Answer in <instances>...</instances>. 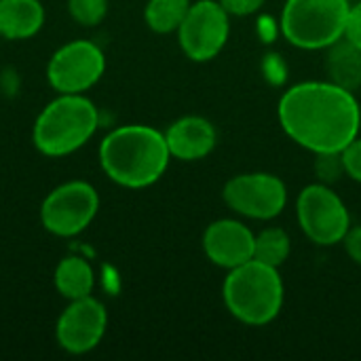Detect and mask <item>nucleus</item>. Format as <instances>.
<instances>
[{
    "mask_svg": "<svg viewBox=\"0 0 361 361\" xmlns=\"http://www.w3.org/2000/svg\"><path fill=\"white\" fill-rule=\"evenodd\" d=\"M277 114L283 131L313 154L343 152L360 135L357 97L330 80L290 87L279 99Z\"/></svg>",
    "mask_w": 361,
    "mask_h": 361,
    "instance_id": "obj_1",
    "label": "nucleus"
},
{
    "mask_svg": "<svg viewBox=\"0 0 361 361\" xmlns=\"http://www.w3.org/2000/svg\"><path fill=\"white\" fill-rule=\"evenodd\" d=\"M171 152L165 133L148 125H123L99 144L104 173L123 188H146L167 171Z\"/></svg>",
    "mask_w": 361,
    "mask_h": 361,
    "instance_id": "obj_2",
    "label": "nucleus"
},
{
    "mask_svg": "<svg viewBox=\"0 0 361 361\" xmlns=\"http://www.w3.org/2000/svg\"><path fill=\"white\" fill-rule=\"evenodd\" d=\"M99 127L97 106L82 93H59L32 127V142L44 157H68L82 148Z\"/></svg>",
    "mask_w": 361,
    "mask_h": 361,
    "instance_id": "obj_3",
    "label": "nucleus"
},
{
    "mask_svg": "<svg viewBox=\"0 0 361 361\" xmlns=\"http://www.w3.org/2000/svg\"><path fill=\"white\" fill-rule=\"evenodd\" d=\"M283 281L279 269L250 260L233 271L222 288L228 313L245 326L271 324L283 307Z\"/></svg>",
    "mask_w": 361,
    "mask_h": 361,
    "instance_id": "obj_4",
    "label": "nucleus"
},
{
    "mask_svg": "<svg viewBox=\"0 0 361 361\" xmlns=\"http://www.w3.org/2000/svg\"><path fill=\"white\" fill-rule=\"evenodd\" d=\"M349 8V0H288L281 13V32L298 49H328L345 38Z\"/></svg>",
    "mask_w": 361,
    "mask_h": 361,
    "instance_id": "obj_5",
    "label": "nucleus"
},
{
    "mask_svg": "<svg viewBox=\"0 0 361 361\" xmlns=\"http://www.w3.org/2000/svg\"><path fill=\"white\" fill-rule=\"evenodd\" d=\"M298 224L315 245H336L345 241L351 228V216L345 201L328 184H309L296 201Z\"/></svg>",
    "mask_w": 361,
    "mask_h": 361,
    "instance_id": "obj_6",
    "label": "nucleus"
},
{
    "mask_svg": "<svg viewBox=\"0 0 361 361\" xmlns=\"http://www.w3.org/2000/svg\"><path fill=\"white\" fill-rule=\"evenodd\" d=\"M99 212L97 190L82 180H72L53 188L40 205V222L55 237L80 235Z\"/></svg>",
    "mask_w": 361,
    "mask_h": 361,
    "instance_id": "obj_7",
    "label": "nucleus"
},
{
    "mask_svg": "<svg viewBox=\"0 0 361 361\" xmlns=\"http://www.w3.org/2000/svg\"><path fill=\"white\" fill-rule=\"evenodd\" d=\"M178 42L192 61H209L222 53L231 36V15L220 0H199L190 4L178 27Z\"/></svg>",
    "mask_w": 361,
    "mask_h": 361,
    "instance_id": "obj_8",
    "label": "nucleus"
},
{
    "mask_svg": "<svg viewBox=\"0 0 361 361\" xmlns=\"http://www.w3.org/2000/svg\"><path fill=\"white\" fill-rule=\"evenodd\" d=\"M106 72V55L91 40H72L59 47L47 66V80L57 93H85Z\"/></svg>",
    "mask_w": 361,
    "mask_h": 361,
    "instance_id": "obj_9",
    "label": "nucleus"
},
{
    "mask_svg": "<svg viewBox=\"0 0 361 361\" xmlns=\"http://www.w3.org/2000/svg\"><path fill=\"white\" fill-rule=\"evenodd\" d=\"M224 203L250 220H273L288 205V188L273 173H241L231 178L222 190Z\"/></svg>",
    "mask_w": 361,
    "mask_h": 361,
    "instance_id": "obj_10",
    "label": "nucleus"
},
{
    "mask_svg": "<svg viewBox=\"0 0 361 361\" xmlns=\"http://www.w3.org/2000/svg\"><path fill=\"white\" fill-rule=\"evenodd\" d=\"M106 328L108 313L97 298L85 296L70 300L55 326L57 345L72 355H85L102 343Z\"/></svg>",
    "mask_w": 361,
    "mask_h": 361,
    "instance_id": "obj_11",
    "label": "nucleus"
},
{
    "mask_svg": "<svg viewBox=\"0 0 361 361\" xmlns=\"http://www.w3.org/2000/svg\"><path fill=\"white\" fill-rule=\"evenodd\" d=\"M254 247L256 235L239 220H216L203 233V252L207 260L226 271L254 260Z\"/></svg>",
    "mask_w": 361,
    "mask_h": 361,
    "instance_id": "obj_12",
    "label": "nucleus"
},
{
    "mask_svg": "<svg viewBox=\"0 0 361 361\" xmlns=\"http://www.w3.org/2000/svg\"><path fill=\"white\" fill-rule=\"evenodd\" d=\"M167 148L178 161H201L218 142L216 127L203 116H182L165 131Z\"/></svg>",
    "mask_w": 361,
    "mask_h": 361,
    "instance_id": "obj_13",
    "label": "nucleus"
},
{
    "mask_svg": "<svg viewBox=\"0 0 361 361\" xmlns=\"http://www.w3.org/2000/svg\"><path fill=\"white\" fill-rule=\"evenodd\" d=\"M44 25L40 0H0V38L27 40Z\"/></svg>",
    "mask_w": 361,
    "mask_h": 361,
    "instance_id": "obj_14",
    "label": "nucleus"
},
{
    "mask_svg": "<svg viewBox=\"0 0 361 361\" xmlns=\"http://www.w3.org/2000/svg\"><path fill=\"white\" fill-rule=\"evenodd\" d=\"M324 66L330 82L353 93L361 89V49L351 40L341 38L330 44Z\"/></svg>",
    "mask_w": 361,
    "mask_h": 361,
    "instance_id": "obj_15",
    "label": "nucleus"
},
{
    "mask_svg": "<svg viewBox=\"0 0 361 361\" xmlns=\"http://www.w3.org/2000/svg\"><path fill=\"white\" fill-rule=\"evenodd\" d=\"M55 288L68 300L91 296L95 288V273L85 258L66 256L55 269Z\"/></svg>",
    "mask_w": 361,
    "mask_h": 361,
    "instance_id": "obj_16",
    "label": "nucleus"
},
{
    "mask_svg": "<svg viewBox=\"0 0 361 361\" xmlns=\"http://www.w3.org/2000/svg\"><path fill=\"white\" fill-rule=\"evenodd\" d=\"M190 8V0H148L144 8L146 25L157 34L178 32Z\"/></svg>",
    "mask_w": 361,
    "mask_h": 361,
    "instance_id": "obj_17",
    "label": "nucleus"
},
{
    "mask_svg": "<svg viewBox=\"0 0 361 361\" xmlns=\"http://www.w3.org/2000/svg\"><path fill=\"white\" fill-rule=\"evenodd\" d=\"M290 252H292V241L283 228L271 226L256 235L254 260L279 269L290 258Z\"/></svg>",
    "mask_w": 361,
    "mask_h": 361,
    "instance_id": "obj_18",
    "label": "nucleus"
},
{
    "mask_svg": "<svg viewBox=\"0 0 361 361\" xmlns=\"http://www.w3.org/2000/svg\"><path fill=\"white\" fill-rule=\"evenodd\" d=\"M66 2H68L70 17L85 27H93L102 23L108 13V0H66Z\"/></svg>",
    "mask_w": 361,
    "mask_h": 361,
    "instance_id": "obj_19",
    "label": "nucleus"
},
{
    "mask_svg": "<svg viewBox=\"0 0 361 361\" xmlns=\"http://www.w3.org/2000/svg\"><path fill=\"white\" fill-rule=\"evenodd\" d=\"M313 169L322 184H334L341 176H345L343 152H317Z\"/></svg>",
    "mask_w": 361,
    "mask_h": 361,
    "instance_id": "obj_20",
    "label": "nucleus"
},
{
    "mask_svg": "<svg viewBox=\"0 0 361 361\" xmlns=\"http://www.w3.org/2000/svg\"><path fill=\"white\" fill-rule=\"evenodd\" d=\"M343 163H345V173L361 184V137L357 135L345 150H343Z\"/></svg>",
    "mask_w": 361,
    "mask_h": 361,
    "instance_id": "obj_21",
    "label": "nucleus"
},
{
    "mask_svg": "<svg viewBox=\"0 0 361 361\" xmlns=\"http://www.w3.org/2000/svg\"><path fill=\"white\" fill-rule=\"evenodd\" d=\"M267 0H220V4L226 8L228 15L235 17H247L256 11H260L264 6Z\"/></svg>",
    "mask_w": 361,
    "mask_h": 361,
    "instance_id": "obj_22",
    "label": "nucleus"
},
{
    "mask_svg": "<svg viewBox=\"0 0 361 361\" xmlns=\"http://www.w3.org/2000/svg\"><path fill=\"white\" fill-rule=\"evenodd\" d=\"M345 38L351 40L355 47H360L361 49V0H357L355 4H351V8H349V19H347Z\"/></svg>",
    "mask_w": 361,
    "mask_h": 361,
    "instance_id": "obj_23",
    "label": "nucleus"
},
{
    "mask_svg": "<svg viewBox=\"0 0 361 361\" xmlns=\"http://www.w3.org/2000/svg\"><path fill=\"white\" fill-rule=\"evenodd\" d=\"M345 250L349 258L361 267V226H351L345 237Z\"/></svg>",
    "mask_w": 361,
    "mask_h": 361,
    "instance_id": "obj_24",
    "label": "nucleus"
},
{
    "mask_svg": "<svg viewBox=\"0 0 361 361\" xmlns=\"http://www.w3.org/2000/svg\"><path fill=\"white\" fill-rule=\"evenodd\" d=\"M349 2H351V0H349ZM355 2H357V0H355Z\"/></svg>",
    "mask_w": 361,
    "mask_h": 361,
    "instance_id": "obj_25",
    "label": "nucleus"
}]
</instances>
